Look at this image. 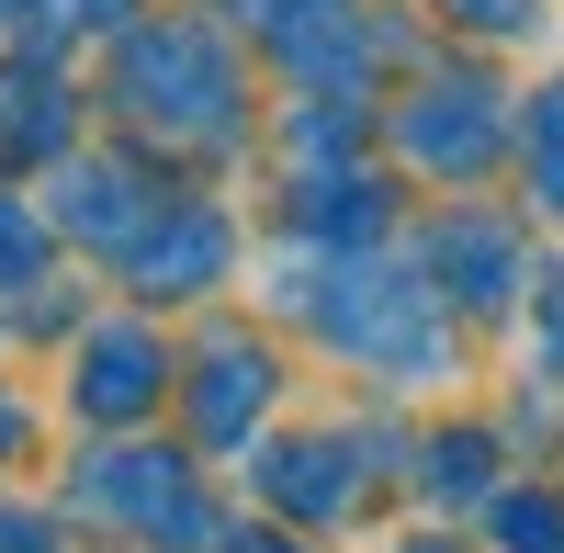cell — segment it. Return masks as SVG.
<instances>
[{"instance_id":"6da1fadb","label":"cell","mask_w":564,"mask_h":553,"mask_svg":"<svg viewBox=\"0 0 564 553\" xmlns=\"http://www.w3.org/2000/svg\"><path fill=\"white\" fill-rule=\"evenodd\" d=\"M124 113L148 124H238V79H226V45L193 34V23H159L124 45Z\"/></svg>"},{"instance_id":"7a4b0ae2","label":"cell","mask_w":564,"mask_h":553,"mask_svg":"<svg viewBox=\"0 0 564 553\" xmlns=\"http://www.w3.org/2000/svg\"><path fill=\"white\" fill-rule=\"evenodd\" d=\"M406 148L430 170H486L497 159V102L475 79H452V90H430V102H406Z\"/></svg>"},{"instance_id":"3957f363","label":"cell","mask_w":564,"mask_h":553,"mask_svg":"<svg viewBox=\"0 0 564 553\" xmlns=\"http://www.w3.org/2000/svg\"><path fill=\"white\" fill-rule=\"evenodd\" d=\"M204 271H226V226L215 215H170L159 238H135V283L148 294H193Z\"/></svg>"},{"instance_id":"277c9868","label":"cell","mask_w":564,"mask_h":553,"mask_svg":"<svg viewBox=\"0 0 564 553\" xmlns=\"http://www.w3.org/2000/svg\"><path fill=\"white\" fill-rule=\"evenodd\" d=\"M57 135H68V90L57 79H34V68H12V79H0V148H57Z\"/></svg>"},{"instance_id":"5b68a950","label":"cell","mask_w":564,"mask_h":553,"mask_svg":"<svg viewBox=\"0 0 564 553\" xmlns=\"http://www.w3.org/2000/svg\"><path fill=\"white\" fill-rule=\"evenodd\" d=\"M148 384H159V350H148V339H90V373H79V395L102 406V419L148 406Z\"/></svg>"},{"instance_id":"8992f818","label":"cell","mask_w":564,"mask_h":553,"mask_svg":"<svg viewBox=\"0 0 564 553\" xmlns=\"http://www.w3.org/2000/svg\"><path fill=\"white\" fill-rule=\"evenodd\" d=\"M260 384H271V373H260L249 350H238V361H215V384H204V430H249V406H260Z\"/></svg>"},{"instance_id":"52a82bcc","label":"cell","mask_w":564,"mask_h":553,"mask_svg":"<svg viewBox=\"0 0 564 553\" xmlns=\"http://www.w3.org/2000/svg\"><path fill=\"white\" fill-rule=\"evenodd\" d=\"M463 271H475V283H463V294H475V305H497L508 294V238H486V226H452V238H441Z\"/></svg>"},{"instance_id":"ba28073f","label":"cell","mask_w":564,"mask_h":553,"mask_svg":"<svg viewBox=\"0 0 564 553\" xmlns=\"http://www.w3.org/2000/svg\"><path fill=\"white\" fill-rule=\"evenodd\" d=\"M531 170H542V204L564 215V90H542V113H531Z\"/></svg>"},{"instance_id":"9c48e42d","label":"cell","mask_w":564,"mask_h":553,"mask_svg":"<svg viewBox=\"0 0 564 553\" xmlns=\"http://www.w3.org/2000/svg\"><path fill=\"white\" fill-rule=\"evenodd\" d=\"M34 260H45V226H34V215H23L12 193H0V283H23Z\"/></svg>"},{"instance_id":"30bf717a","label":"cell","mask_w":564,"mask_h":553,"mask_svg":"<svg viewBox=\"0 0 564 553\" xmlns=\"http://www.w3.org/2000/svg\"><path fill=\"white\" fill-rule=\"evenodd\" d=\"M508 542H520V553H564V509H542V497H508Z\"/></svg>"},{"instance_id":"8fae6325","label":"cell","mask_w":564,"mask_h":553,"mask_svg":"<svg viewBox=\"0 0 564 553\" xmlns=\"http://www.w3.org/2000/svg\"><path fill=\"white\" fill-rule=\"evenodd\" d=\"M531 12H542V0H463V23H508V34H520Z\"/></svg>"},{"instance_id":"7c38bea8","label":"cell","mask_w":564,"mask_h":553,"mask_svg":"<svg viewBox=\"0 0 564 553\" xmlns=\"http://www.w3.org/2000/svg\"><path fill=\"white\" fill-rule=\"evenodd\" d=\"M34 542H45L34 520H0V553H34Z\"/></svg>"},{"instance_id":"4fadbf2b","label":"cell","mask_w":564,"mask_h":553,"mask_svg":"<svg viewBox=\"0 0 564 553\" xmlns=\"http://www.w3.org/2000/svg\"><path fill=\"white\" fill-rule=\"evenodd\" d=\"M12 12H45V0H0V23H12Z\"/></svg>"},{"instance_id":"5bb4252c","label":"cell","mask_w":564,"mask_h":553,"mask_svg":"<svg viewBox=\"0 0 564 553\" xmlns=\"http://www.w3.org/2000/svg\"><path fill=\"white\" fill-rule=\"evenodd\" d=\"M0 441H12V419H0Z\"/></svg>"}]
</instances>
